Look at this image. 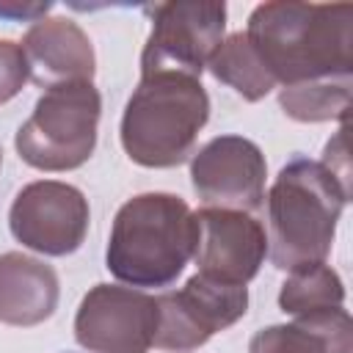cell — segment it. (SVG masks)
Listing matches in <instances>:
<instances>
[{
    "label": "cell",
    "mask_w": 353,
    "mask_h": 353,
    "mask_svg": "<svg viewBox=\"0 0 353 353\" xmlns=\"http://www.w3.org/2000/svg\"><path fill=\"white\" fill-rule=\"evenodd\" d=\"M199 240L196 212L174 193L127 199L110 226L105 265L130 287H168L193 259Z\"/></svg>",
    "instance_id": "obj_3"
},
{
    "label": "cell",
    "mask_w": 353,
    "mask_h": 353,
    "mask_svg": "<svg viewBox=\"0 0 353 353\" xmlns=\"http://www.w3.org/2000/svg\"><path fill=\"white\" fill-rule=\"evenodd\" d=\"M152 33L141 52V77L182 74L201 80L226 33V6L176 0L149 6Z\"/></svg>",
    "instance_id": "obj_6"
},
{
    "label": "cell",
    "mask_w": 353,
    "mask_h": 353,
    "mask_svg": "<svg viewBox=\"0 0 353 353\" xmlns=\"http://www.w3.org/2000/svg\"><path fill=\"white\" fill-rule=\"evenodd\" d=\"M0 165H3V149H0Z\"/></svg>",
    "instance_id": "obj_21"
},
{
    "label": "cell",
    "mask_w": 353,
    "mask_h": 353,
    "mask_svg": "<svg viewBox=\"0 0 353 353\" xmlns=\"http://www.w3.org/2000/svg\"><path fill=\"white\" fill-rule=\"evenodd\" d=\"M157 331V298L121 284L91 287L74 314V339L88 353H149Z\"/></svg>",
    "instance_id": "obj_9"
},
{
    "label": "cell",
    "mask_w": 353,
    "mask_h": 353,
    "mask_svg": "<svg viewBox=\"0 0 353 353\" xmlns=\"http://www.w3.org/2000/svg\"><path fill=\"white\" fill-rule=\"evenodd\" d=\"M320 163L350 190V157H347V127H345V124H342L339 132L325 143Z\"/></svg>",
    "instance_id": "obj_19"
},
{
    "label": "cell",
    "mask_w": 353,
    "mask_h": 353,
    "mask_svg": "<svg viewBox=\"0 0 353 353\" xmlns=\"http://www.w3.org/2000/svg\"><path fill=\"white\" fill-rule=\"evenodd\" d=\"M196 226L199 240L193 259L201 276L245 287L259 273L268 256V232L251 212L201 207Z\"/></svg>",
    "instance_id": "obj_11"
},
{
    "label": "cell",
    "mask_w": 353,
    "mask_h": 353,
    "mask_svg": "<svg viewBox=\"0 0 353 353\" xmlns=\"http://www.w3.org/2000/svg\"><path fill=\"white\" fill-rule=\"evenodd\" d=\"M88 199L80 188L58 179L25 185L8 210V229L17 243L44 256L77 251L88 234Z\"/></svg>",
    "instance_id": "obj_8"
},
{
    "label": "cell",
    "mask_w": 353,
    "mask_h": 353,
    "mask_svg": "<svg viewBox=\"0 0 353 353\" xmlns=\"http://www.w3.org/2000/svg\"><path fill=\"white\" fill-rule=\"evenodd\" d=\"M248 353H353V323L345 306L292 317V323L259 328Z\"/></svg>",
    "instance_id": "obj_14"
},
{
    "label": "cell",
    "mask_w": 353,
    "mask_h": 353,
    "mask_svg": "<svg viewBox=\"0 0 353 353\" xmlns=\"http://www.w3.org/2000/svg\"><path fill=\"white\" fill-rule=\"evenodd\" d=\"M350 94H353V77L317 80V83H301V85L281 88L279 105L290 119L303 121V124L345 121L350 110Z\"/></svg>",
    "instance_id": "obj_17"
},
{
    "label": "cell",
    "mask_w": 353,
    "mask_h": 353,
    "mask_svg": "<svg viewBox=\"0 0 353 353\" xmlns=\"http://www.w3.org/2000/svg\"><path fill=\"white\" fill-rule=\"evenodd\" d=\"M210 119V97L196 77L146 74L121 116V146L143 168H174L193 154Z\"/></svg>",
    "instance_id": "obj_4"
},
{
    "label": "cell",
    "mask_w": 353,
    "mask_h": 353,
    "mask_svg": "<svg viewBox=\"0 0 353 353\" xmlns=\"http://www.w3.org/2000/svg\"><path fill=\"white\" fill-rule=\"evenodd\" d=\"M279 306L290 317H309L345 306V284L339 273L325 265H306L287 276L279 292Z\"/></svg>",
    "instance_id": "obj_16"
},
{
    "label": "cell",
    "mask_w": 353,
    "mask_h": 353,
    "mask_svg": "<svg viewBox=\"0 0 353 353\" xmlns=\"http://www.w3.org/2000/svg\"><path fill=\"white\" fill-rule=\"evenodd\" d=\"M19 47L25 52L30 80L41 88L94 80V44L74 19L44 17L25 30Z\"/></svg>",
    "instance_id": "obj_12"
},
{
    "label": "cell",
    "mask_w": 353,
    "mask_h": 353,
    "mask_svg": "<svg viewBox=\"0 0 353 353\" xmlns=\"http://www.w3.org/2000/svg\"><path fill=\"white\" fill-rule=\"evenodd\" d=\"M245 36L281 88L353 77L350 3H262L251 11Z\"/></svg>",
    "instance_id": "obj_1"
},
{
    "label": "cell",
    "mask_w": 353,
    "mask_h": 353,
    "mask_svg": "<svg viewBox=\"0 0 353 353\" xmlns=\"http://www.w3.org/2000/svg\"><path fill=\"white\" fill-rule=\"evenodd\" d=\"M28 77L30 72L22 47L11 39H0V105L14 99L28 83Z\"/></svg>",
    "instance_id": "obj_18"
},
{
    "label": "cell",
    "mask_w": 353,
    "mask_h": 353,
    "mask_svg": "<svg viewBox=\"0 0 353 353\" xmlns=\"http://www.w3.org/2000/svg\"><path fill=\"white\" fill-rule=\"evenodd\" d=\"M61 284L52 265L22 251L0 254V323L30 328L52 317Z\"/></svg>",
    "instance_id": "obj_13"
},
{
    "label": "cell",
    "mask_w": 353,
    "mask_h": 353,
    "mask_svg": "<svg viewBox=\"0 0 353 353\" xmlns=\"http://www.w3.org/2000/svg\"><path fill=\"white\" fill-rule=\"evenodd\" d=\"M102 97L94 83L47 88L17 130L19 157L39 171H72L88 163L97 146Z\"/></svg>",
    "instance_id": "obj_5"
},
{
    "label": "cell",
    "mask_w": 353,
    "mask_h": 353,
    "mask_svg": "<svg viewBox=\"0 0 353 353\" xmlns=\"http://www.w3.org/2000/svg\"><path fill=\"white\" fill-rule=\"evenodd\" d=\"M248 312V290L223 284L201 273L190 276L185 287L157 295L154 347L188 353L201 347L212 334L234 325Z\"/></svg>",
    "instance_id": "obj_7"
},
{
    "label": "cell",
    "mask_w": 353,
    "mask_h": 353,
    "mask_svg": "<svg viewBox=\"0 0 353 353\" xmlns=\"http://www.w3.org/2000/svg\"><path fill=\"white\" fill-rule=\"evenodd\" d=\"M268 256L279 270L325 262L350 190L303 154L287 160L268 190Z\"/></svg>",
    "instance_id": "obj_2"
},
{
    "label": "cell",
    "mask_w": 353,
    "mask_h": 353,
    "mask_svg": "<svg viewBox=\"0 0 353 353\" xmlns=\"http://www.w3.org/2000/svg\"><path fill=\"white\" fill-rule=\"evenodd\" d=\"M50 3H19V0H0V17L17 22H39L47 17Z\"/></svg>",
    "instance_id": "obj_20"
},
{
    "label": "cell",
    "mask_w": 353,
    "mask_h": 353,
    "mask_svg": "<svg viewBox=\"0 0 353 353\" xmlns=\"http://www.w3.org/2000/svg\"><path fill=\"white\" fill-rule=\"evenodd\" d=\"M265 176L262 149L243 135H218L190 160V182L204 207L256 212L265 204Z\"/></svg>",
    "instance_id": "obj_10"
},
{
    "label": "cell",
    "mask_w": 353,
    "mask_h": 353,
    "mask_svg": "<svg viewBox=\"0 0 353 353\" xmlns=\"http://www.w3.org/2000/svg\"><path fill=\"white\" fill-rule=\"evenodd\" d=\"M207 69L212 72L215 80L226 83L245 102H259L276 88V80L270 77V72L265 69V63L259 61V55L254 52L251 41L243 30L232 33L221 41V47L210 58Z\"/></svg>",
    "instance_id": "obj_15"
}]
</instances>
